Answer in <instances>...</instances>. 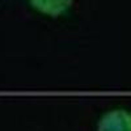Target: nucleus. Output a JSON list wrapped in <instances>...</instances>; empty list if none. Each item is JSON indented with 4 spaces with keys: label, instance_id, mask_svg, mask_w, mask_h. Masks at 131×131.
Here are the masks:
<instances>
[{
    "label": "nucleus",
    "instance_id": "nucleus-1",
    "mask_svg": "<svg viewBox=\"0 0 131 131\" xmlns=\"http://www.w3.org/2000/svg\"><path fill=\"white\" fill-rule=\"evenodd\" d=\"M97 131H131V113L125 109L105 113L97 123Z\"/></svg>",
    "mask_w": 131,
    "mask_h": 131
},
{
    "label": "nucleus",
    "instance_id": "nucleus-2",
    "mask_svg": "<svg viewBox=\"0 0 131 131\" xmlns=\"http://www.w3.org/2000/svg\"><path fill=\"white\" fill-rule=\"evenodd\" d=\"M73 3V0H30V4L38 12L57 17L64 13Z\"/></svg>",
    "mask_w": 131,
    "mask_h": 131
}]
</instances>
